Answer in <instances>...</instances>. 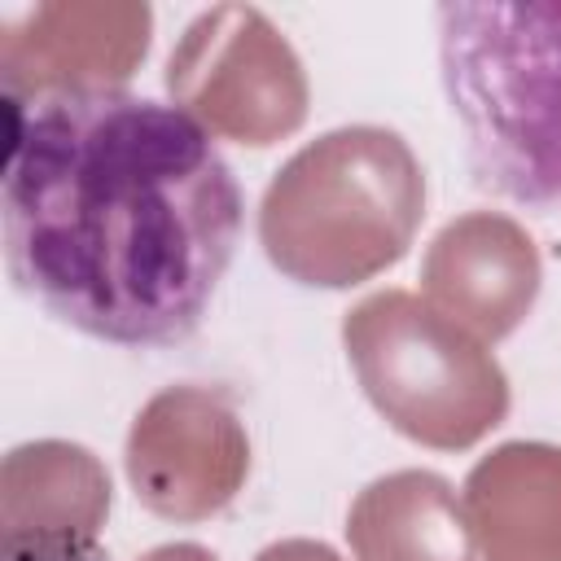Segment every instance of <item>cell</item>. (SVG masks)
Segmentation results:
<instances>
[{"mask_svg":"<svg viewBox=\"0 0 561 561\" xmlns=\"http://www.w3.org/2000/svg\"><path fill=\"white\" fill-rule=\"evenodd\" d=\"M4 259L57 320L118 342L188 337L241 232L215 131L127 88L4 101Z\"/></svg>","mask_w":561,"mask_h":561,"instance_id":"6da1fadb","label":"cell"},{"mask_svg":"<svg viewBox=\"0 0 561 561\" xmlns=\"http://www.w3.org/2000/svg\"><path fill=\"white\" fill-rule=\"evenodd\" d=\"M434 22L473 180L495 197L561 210V4L447 0Z\"/></svg>","mask_w":561,"mask_h":561,"instance_id":"7a4b0ae2","label":"cell"},{"mask_svg":"<svg viewBox=\"0 0 561 561\" xmlns=\"http://www.w3.org/2000/svg\"><path fill=\"white\" fill-rule=\"evenodd\" d=\"M425 215V180L390 127H333L267 184L259 237L267 259L307 285H355L390 267Z\"/></svg>","mask_w":561,"mask_h":561,"instance_id":"3957f363","label":"cell"},{"mask_svg":"<svg viewBox=\"0 0 561 561\" xmlns=\"http://www.w3.org/2000/svg\"><path fill=\"white\" fill-rule=\"evenodd\" d=\"M342 342L368 399L416 443L469 447L508 412L495 355L430 298L381 289L346 311Z\"/></svg>","mask_w":561,"mask_h":561,"instance_id":"277c9868","label":"cell"},{"mask_svg":"<svg viewBox=\"0 0 561 561\" xmlns=\"http://www.w3.org/2000/svg\"><path fill=\"white\" fill-rule=\"evenodd\" d=\"M167 92L215 136L241 145H272L307 114L302 61L254 4L202 9L171 48Z\"/></svg>","mask_w":561,"mask_h":561,"instance_id":"5b68a950","label":"cell"},{"mask_svg":"<svg viewBox=\"0 0 561 561\" xmlns=\"http://www.w3.org/2000/svg\"><path fill=\"white\" fill-rule=\"evenodd\" d=\"M250 465L245 430L224 394L206 386H171L153 394L127 434V478L136 495L175 522L224 508Z\"/></svg>","mask_w":561,"mask_h":561,"instance_id":"8992f818","label":"cell"},{"mask_svg":"<svg viewBox=\"0 0 561 561\" xmlns=\"http://www.w3.org/2000/svg\"><path fill=\"white\" fill-rule=\"evenodd\" d=\"M149 4H0L4 101L123 88L149 53Z\"/></svg>","mask_w":561,"mask_h":561,"instance_id":"52a82bcc","label":"cell"},{"mask_svg":"<svg viewBox=\"0 0 561 561\" xmlns=\"http://www.w3.org/2000/svg\"><path fill=\"white\" fill-rule=\"evenodd\" d=\"M110 513L105 465L61 438L22 443L0 465V561H79Z\"/></svg>","mask_w":561,"mask_h":561,"instance_id":"ba28073f","label":"cell"},{"mask_svg":"<svg viewBox=\"0 0 561 561\" xmlns=\"http://www.w3.org/2000/svg\"><path fill=\"white\" fill-rule=\"evenodd\" d=\"M430 302L473 337L513 333L539 294V254L522 224L495 210L451 219L421 267Z\"/></svg>","mask_w":561,"mask_h":561,"instance_id":"9c48e42d","label":"cell"},{"mask_svg":"<svg viewBox=\"0 0 561 561\" xmlns=\"http://www.w3.org/2000/svg\"><path fill=\"white\" fill-rule=\"evenodd\" d=\"M465 513L486 561H561V447H495L465 482Z\"/></svg>","mask_w":561,"mask_h":561,"instance_id":"30bf717a","label":"cell"},{"mask_svg":"<svg viewBox=\"0 0 561 561\" xmlns=\"http://www.w3.org/2000/svg\"><path fill=\"white\" fill-rule=\"evenodd\" d=\"M359 561H473L469 513L456 491L425 469L377 478L346 517Z\"/></svg>","mask_w":561,"mask_h":561,"instance_id":"8fae6325","label":"cell"},{"mask_svg":"<svg viewBox=\"0 0 561 561\" xmlns=\"http://www.w3.org/2000/svg\"><path fill=\"white\" fill-rule=\"evenodd\" d=\"M254 561H342V557L316 539H280V543H267Z\"/></svg>","mask_w":561,"mask_h":561,"instance_id":"7c38bea8","label":"cell"},{"mask_svg":"<svg viewBox=\"0 0 561 561\" xmlns=\"http://www.w3.org/2000/svg\"><path fill=\"white\" fill-rule=\"evenodd\" d=\"M79 561H105V557L88 552V557H79ZM136 561H215V557H210L206 548H197V543H162V548H153V552L136 557Z\"/></svg>","mask_w":561,"mask_h":561,"instance_id":"4fadbf2b","label":"cell"}]
</instances>
